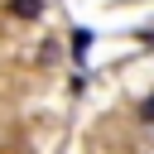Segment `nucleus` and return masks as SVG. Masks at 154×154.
Here are the masks:
<instances>
[{"label":"nucleus","instance_id":"f257e3e1","mask_svg":"<svg viewBox=\"0 0 154 154\" xmlns=\"http://www.w3.org/2000/svg\"><path fill=\"white\" fill-rule=\"evenodd\" d=\"M43 10V0H10V14H24V19H34Z\"/></svg>","mask_w":154,"mask_h":154},{"label":"nucleus","instance_id":"f03ea898","mask_svg":"<svg viewBox=\"0 0 154 154\" xmlns=\"http://www.w3.org/2000/svg\"><path fill=\"white\" fill-rule=\"evenodd\" d=\"M135 116H140V120H144V125H154V91H149V96H144V101H140V106H135Z\"/></svg>","mask_w":154,"mask_h":154}]
</instances>
